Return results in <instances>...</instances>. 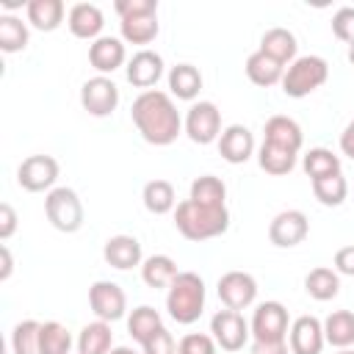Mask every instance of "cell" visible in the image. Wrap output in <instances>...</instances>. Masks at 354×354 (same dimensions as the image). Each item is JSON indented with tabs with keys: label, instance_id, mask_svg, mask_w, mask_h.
<instances>
[{
	"label": "cell",
	"instance_id": "60d3db41",
	"mask_svg": "<svg viewBox=\"0 0 354 354\" xmlns=\"http://www.w3.org/2000/svg\"><path fill=\"white\" fill-rule=\"evenodd\" d=\"M113 11L119 14V19L141 17V14H158V0H116Z\"/></svg>",
	"mask_w": 354,
	"mask_h": 354
},
{
	"label": "cell",
	"instance_id": "f1b7e54d",
	"mask_svg": "<svg viewBox=\"0 0 354 354\" xmlns=\"http://www.w3.org/2000/svg\"><path fill=\"white\" fill-rule=\"evenodd\" d=\"M122 30V41L127 44H149L155 41L160 25H158V14H141V17H127L119 22Z\"/></svg>",
	"mask_w": 354,
	"mask_h": 354
},
{
	"label": "cell",
	"instance_id": "d6a6232c",
	"mask_svg": "<svg viewBox=\"0 0 354 354\" xmlns=\"http://www.w3.org/2000/svg\"><path fill=\"white\" fill-rule=\"evenodd\" d=\"M301 169L313 183V180H321V177H329V174H340V158L326 147H313L310 152H304Z\"/></svg>",
	"mask_w": 354,
	"mask_h": 354
},
{
	"label": "cell",
	"instance_id": "3957f363",
	"mask_svg": "<svg viewBox=\"0 0 354 354\" xmlns=\"http://www.w3.org/2000/svg\"><path fill=\"white\" fill-rule=\"evenodd\" d=\"M166 310L171 321L177 324H194L199 321L205 310V282L194 271H180L174 282L166 288Z\"/></svg>",
	"mask_w": 354,
	"mask_h": 354
},
{
	"label": "cell",
	"instance_id": "ac0fdd59",
	"mask_svg": "<svg viewBox=\"0 0 354 354\" xmlns=\"http://www.w3.org/2000/svg\"><path fill=\"white\" fill-rule=\"evenodd\" d=\"M102 257L108 266H113L119 271H127V268H136L144 263L141 243L133 235H111L102 246Z\"/></svg>",
	"mask_w": 354,
	"mask_h": 354
},
{
	"label": "cell",
	"instance_id": "ffe728a7",
	"mask_svg": "<svg viewBox=\"0 0 354 354\" xmlns=\"http://www.w3.org/2000/svg\"><path fill=\"white\" fill-rule=\"evenodd\" d=\"M263 141H268V144H274V147H282V149H290V152L299 155L304 136H301V127H299L296 119L279 113V116H271V119L266 122V127H263Z\"/></svg>",
	"mask_w": 354,
	"mask_h": 354
},
{
	"label": "cell",
	"instance_id": "9c48e42d",
	"mask_svg": "<svg viewBox=\"0 0 354 354\" xmlns=\"http://www.w3.org/2000/svg\"><path fill=\"white\" fill-rule=\"evenodd\" d=\"M216 290H218V299L224 301L227 310H238L241 313V310L254 304V299H257V279L252 274H246V271H227V274L218 277Z\"/></svg>",
	"mask_w": 354,
	"mask_h": 354
},
{
	"label": "cell",
	"instance_id": "f546056e",
	"mask_svg": "<svg viewBox=\"0 0 354 354\" xmlns=\"http://www.w3.org/2000/svg\"><path fill=\"white\" fill-rule=\"evenodd\" d=\"M304 290H307L315 301H329V299H335L337 290H340V277H337L335 268L318 266V268H313V271L304 277Z\"/></svg>",
	"mask_w": 354,
	"mask_h": 354
},
{
	"label": "cell",
	"instance_id": "d6986e66",
	"mask_svg": "<svg viewBox=\"0 0 354 354\" xmlns=\"http://www.w3.org/2000/svg\"><path fill=\"white\" fill-rule=\"evenodd\" d=\"M66 25L72 30V36L77 39H100L102 33V25H105V17L100 11V6L94 3H75L66 14Z\"/></svg>",
	"mask_w": 354,
	"mask_h": 354
},
{
	"label": "cell",
	"instance_id": "7bdbcfd3",
	"mask_svg": "<svg viewBox=\"0 0 354 354\" xmlns=\"http://www.w3.org/2000/svg\"><path fill=\"white\" fill-rule=\"evenodd\" d=\"M14 232H17V210L8 202H3L0 205V241H8Z\"/></svg>",
	"mask_w": 354,
	"mask_h": 354
},
{
	"label": "cell",
	"instance_id": "c3c4849f",
	"mask_svg": "<svg viewBox=\"0 0 354 354\" xmlns=\"http://www.w3.org/2000/svg\"><path fill=\"white\" fill-rule=\"evenodd\" d=\"M108 354H138V351H133L130 346H116V348H111Z\"/></svg>",
	"mask_w": 354,
	"mask_h": 354
},
{
	"label": "cell",
	"instance_id": "4316f807",
	"mask_svg": "<svg viewBox=\"0 0 354 354\" xmlns=\"http://www.w3.org/2000/svg\"><path fill=\"white\" fill-rule=\"evenodd\" d=\"M202 88V72L194 64H177L169 69V91L177 100H194Z\"/></svg>",
	"mask_w": 354,
	"mask_h": 354
},
{
	"label": "cell",
	"instance_id": "bcb514c9",
	"mask_svg": "<svg viewBox=\"0 0 354 354\" xmlns=\"http://www.w3.org/2000/svg\"><path fill=\"white\" fill-rule=\"evenodd\" d=\"M340 152L354 160V119H351V122L343 127V133H340Z\"/></svg>",
	"mask_w": 354,
	"mask_h": 354
},
{
	"label": "cell",
	"instance_id": "4dcf8cb0",
	"mask_svg": "<svg viewBox=\"0 0 354 354\" xmlns=\"http://www.w3.org/2000/svg\"><path fill=\"white\" fill-rule=\"evenodd\" d=\"M257 163H260V169H263L266 174L282 177V174H290V171H293V166H296V152L263 141L260 149H257Z\"/></svg>",
	"mask_w": 354,
	"mask_h": 354
},
{
	"label": "cell",
	"instance_id": "7402d4cb",
	"mask_svg": "<svg viewBox=\"0 0 354 354\" xmlns=\"http://www.w3.org/2000/svg\"><path fill=\"white\" fill-rule=\"evenodd\" d=\"M64 3L61 0H30L25 6V17H28V25H33L36 30L41 33H50L55 30L61 22H64Z\"/></svg>",
	"mask_w": 354,
	"mask_h": 354
},
{
	"label": "cell",
	"instance_id": "2e32d148",
	"mask_svg": "<svg viewBox=\"0 0 354 354\" xmlns=\"http://www.w3.org/2000/svg\"><path fill=\"white\" fill-rule=\"evenodd\" d=\"M218 155L227 160V163H246L254 152V136L246 124H230L221 130L218 136Z\"/></svg>",
	"mask_w": 354,
	"mask_h": 354
},
{
	"label": "cell",
	"instance_id": "f6af8a7d",
	"mask_svg": "<svg viewBox=\"0 0 354 354\" xmlns=\"http://www.w3.org/2000/svg\"><path fill=\"white\" fill-rule=\"evenodd\" d=\"M288 340H252L249 354H288Z\"/></svg>",
	"mask_w": 354,
	"mask_h": 354
},
{
	"label": "cell",
	"instance_id": "f907efd6",
	"mask_svg": "<svg viewBox=\"0 0 354 354\" xmlns=\"http://www.w3.org/2000/svg\"><path fill=\"white\" fill-rule=\"evenodd\" d=\"M337 354H354V348H340Z\"/></svg>",
	"mask_w": 354,
	"mask_h": 354
},
{
	"label": "cell",
	"instance_id": "cb8c5ba5",
	"mask_svg": "<svg viewBox=\"0 0 354 354\" xmlns=\"http://www.w3.org/2000/svg\"><path fill=\"white\" fill-rule=\"evenodd\" d=\"M324 340L335 348L354 346V313L351 310H335L324 321Z\"/></svg>",
	"mask_w": 354,
	"mask_h": 354
},
{
	"label": "cell",
	"instance_id": "44dd1931",
	"mask_svg": "<svg viewBox=\"0 0 354 354\" xmlns=\"http://www.w3.org/2000/svg\"><path fill=\"white\" fill-rule=\"evenodd\" d=\"M296 36L288 30V28H268L260 39V53L271 55L274 61H279L282 66L285 64H293L296 61Z\"/></svg>",
	"mask_w": 354,
	"mask_h": 354
},
{
	"label": "cell",
	"instance_id": "5bb4252c",
	"mask_svg": "<svg viewBox=\"0 0 354 354\" xmlns=\"http://www.w3.org/2000/svg\"><path fill=\"white\" fill-rule=\"evenodd\" d=\"M324 343V324L315 315H299L288 329L290 354H321Z\"/></svg>",
	"mask_w": 354,
	"mask_h": 354
},
{
	"label": "cell",
	"instance_id": "681fc988",
	"mask_svg": "<svg viewBox=\"0 0 354 354\" xmlns=\"http://www.w3.org/2000/svg\"><path fill=\"white\" fill-rule=\"evenodd\" d=\"M348 61H351V66H354V41L348 44Z\"/></svg>",
	"mask_w": 354,
	"mask_h": 354
},
{
	"label": "cell",
	"instance_id": "484cf974",
	"mask_svg": "<svg viewBox=\"0 0 354 354\" xmlns=\"http://www.w3.org/2000/svg\"><path fill=\"white\" fill-rule=\"evenodd\" d=\"M191 202L196 205H205V207H227V185L221 177L216 174H202L191 183V194H188Z\"/></svg>",
	"mask_w": 354,
	"mask_h": 354
},
{
	"label": "cell",
	"instance_id": "f35d334b",
	"mask_svg": "<svg viewBox=\"0 0 354 354\" xmlns=\"http://www.w3.org/2000/svg\"><path fill=\"white\" fill-rule=\"evenodd\" d=\"M177 354H216V340H213V335L188 332V335L180 337Z\"/></svg>",
	"mask_w": 354,
	"mask_h": 354
},
{
	"label": "cell",
	"instance_id": "8992f818",
	"mask_svg": "<svg viewBox=\"0 0 354 354\" xmlns=\"http://www.w3.org/2000/svg\"><path fill=\"white\" fill-rule=\"evenodd\" d=\"M183 127L194 144H213L221 136V111L216 108V102L199 100L188 108Z\"/></svg>",
	"mask_w": 354,
	"mask_h": 354
},
{
	"label": "cell",
	"instance_id": "1f68e13d",
	"mask_svg": "<svg viewBox=\"0 0 354 354\" xmlns=\"http://www.w3.org/2000/svg\"><path fill=\"white\" fill-rule=\"evenodd\" d=\"M141 199H144V207L155 216H163V213L174 210V205H177V194L169 180H149L141 191Z\"/></svg>",
	"mask_w": 354,
	"mask_h": 354
},
{
	"label": "cell",
	"instance_id": "ba28073f",
	"mask_svg": "<svg viewBox=\"0 0 354 354\" xmlns=\"http://www.w3.org/2000/svg\"><path fill=\"white\" fill-rule=\"evenodd\" d=\"M58 180V160L53 155H30L19 163L17 169V183L19 188L39 194V191H53Z\"/></svg>",
	"mask_w": 354,
	"mask_h": 354
},
{
	"label": "cell",
	"instance_id": "9a60e30c",
	"mask_svg": "<svg viewBox=\"0 0 354 354\" xmlns=\"http://www.w3.org/2000/svg\"><path fill=\"white\" fill-rule=\"evenodd\" d=\"M124 75H127V83H133L136 88L149 91V88L163 77V58H160L155 50H138V53L127 61Z\"/></svg>",
	"mask_w": 354,
	"mask_h": 354
},
{
	"label": "cell",
	"instance_id": "6da1fadb",
	"mask_svg": "<svg viewBox=\"0 0 354 354\" xmlns=\"http://www.w3.org/2000/svg\"><path fill=\"white\" fill-rule=\"evenodd\" d=\"M130 116H133V124L141 133V138L147 144H155V147L174 144L180 130H183V119H180V111H177L174 100L166 91H158V88L141 91L133 100Z\"/></svg>",
	"mask_w": 354,
	"mask_h": 354
},
{
	"label": "cell",
	"instance_id": "b9f144b4",
	"mask_svg": "<svg viewBox=\"0 0 354 354\" xmlns=\"http://www.w3.org/2000/svg\"><path fill=\"white\" fill-rule=\"evenodd\" d=\"M141 348H144V354H177V343H174V337H171V332L166 326L152 332L149 340Z\"/></svg>",
	"mask_w": 354,
	"mask_h": 354
},
{
	"label": "cell",
	"instance_id": "30bf717a",
	"mask_svg": "<svg viewBox=\"0 0 354 354\" xmlns=\"http://www.w3.org/2000/svg\"><path fill=\"white\" fill-rule=\"evenodd\" d=\"M288 310L282 301H263L252 315V340H288Z\"/></svg>",
	"mask_w": 354,
	"mask_h": 354
},
{
	"label": "cell",
	"instance_id": "74e56055",
	"mask_svg": "<svg viewBox=\"0 0 354 354\" xmlns=\"http://www.w3.org/2000/svg\"><path fill=\"white\" fill-rule=\"evenodd\" d=\"M69 348H72L69 329L58 321H44L41 324V354H69Z\"/></svg>",
	"mask_w": 354,
	"mask_h": 354
},
{
	"label": "cell",
	"instance_id": "e575fe53",
	"mask_svg": "<svg viewBox=\"0 0 354 354\" xmlns=\"http://www.w3.org/2000/svg\"><path fill=\"white\" fill-rule=\"evenodd\" d=\"M28 47V25L22 17L3 14L0 17V50L3 53H19Z\"/></svg>",
	"mask_w": 354,
	"mask_h": 354
},
{
	"label": "cell",
	"instance_id": "8fae6325",
	"mask_svg": "<svg viewBox=\"0 0 354 354\" xmlns=\"http://www.w3.org/2000/svg\"><path fill=\"white\" fill-rule=\"evenodd\" d=\"M80 105L91 116H111L119 105V88L108 75L88 77L80 88Z\"/></svg>",
	"mask_w": 354,
	"mask_h": 354
},
{
	"label": "cell",
	"instance_id": "ee69618b",
	"mask_svg": "<svg viewBox=\"0 0 354 354\" xmlns=\"http://www.w3.org/2000/svg\"><path fill=\"white\" fill-rule=\"evenodd\" d=\"M335 271L346 274V277H354V243L351 246H340L335 252Z\"/></svg>",
	"mask_w": 354,
	"mask_h": 354
},
{
	"label": "cell",
	"instance_id": "d590c367",
	"mask_svg": "<svg viewBox=\"0 0 354 354\" xmlns=\"http://www.w3.org/2000/svg\"><path fill=\"white\" fill-rule=\"evenodd\" d=\"M313 194H315V199L321 205L337 207L348 196V183H346L343 171L340 174H329V177H321V180H313Z\"/></svg>",
	"mask_w": 354,
	"mask_h": 354
},
{
	"label": "cell",
	"instance_id": "836d02e7",
	"mask_svg": "<svg viewBox=\"0 0 354 354\" xmlns=\"http://www.w3.org/2000/svg\"><path fill=\"white\" fill-rule=\"evenodd\" d=\"M163 326V321H160V313L155 310V307H149V304H141V307H136L133 313H130V318H127V332H130V337L136 340V343H147L149 340V335L152 332H158Z\"/></svg>",
	"mask_w": 354,
	"mask_h": 354
},
{
	"label": "cell",
	"instance_id": "4fadbf2b",
	"mask_svg": "<svg viewBox=\"0 0 354 354\" xmlns=\"http://www.w3.org/2000/svg\"><path fill=\"white\" fill-rule=\"evenodd\" d=\"M307 232H310V221L301 210H282L268 224V241L279 249L299 246L307 238Z\"/></svg>",
	"mask_w": 354,
	"mask_h": 354
},
{
	"label": "cell",
	"instance_id": "8d00e7d4",
	"mask_svg": "<svg viewBox=\"0 0 354 354\" xmlns=\"http://www.w3.org/2000/svg\"><path fill=\"white\" fill-rule=\"evenodd\" d=\"M11 348L14 354H41V324L33 318L19 321L11 332Z\"/></svg>",
	"mask_w": 354,
	"mask_h": 354
},
{
	"label": "cell",
	"instance_id": "603a6c76",
	"mask_svg": "<svg viewBox=\"0 0 354 354\" xmlns=\"http://www.w3.org/2000/svg\"><path fill=\"white\" fill-rule=\"evenodd\" d=\"M113 348V332L108 321H91L77 335V354H108Z\"/></svg>",
	"mask_w": 354,
	"mask_h": 354
},
{
	"label": "cell",
	"instance_id": "83f0119b",
	"mask_svg": "<svg viewBox=\"0 0 354 354\" xmlns=\"http://www.w3.org/2000/svg\"><path fill=\"white\" fill-rule=\"evenodd\" d=\"M177 263L169 257V254H149L144 263H141V279L149 285V288H169L177 277Z\"/></svg>",
	"mask_w": 354,
	"mask_h": 354
},
{
	"label": "cell",
	"instance_id": "7dc6e473",
	"mask_svg": "<svg viewBox=\"0 0 354 354\" xmlns=\"http://www.w3.org/2000/svg\"><path fill=\"white\" fill-rule=\"evenodd\" d=\"M0 257H3V268H0V282H6V279L11 277V268H14V260H11V252H8V246H6V243L0 246Z\"/></svg>",
	"mask_w": 354,
	"mask_h": 354
},
{
	"label": "cell",
	"instance_id": "7a4b0ae2",
	"mask_svg": "<svg viewBox=\"0 0 354 354\" xmlns=\"http://www.w3.org/2000/svg\"><path fill=\"white\" fill-rule=\"evenodd\" d=\"M174 227L188 241H210L227 232L230 210L227 207H205L191 199H183L174 207Z\"/></svg>",
	"mask_w": 354,
	"mask_h": 354
},
{
	"label": "cell",
	"instance_id": "277c9868",
	"mask_svg": "<svg viewBox=\"0 0 354 354\" xmlns=\"http://www.w3.org/2000/svg\"><path fill=\"white\" fill-rule=\"evenodd\" d=\"M329 77V64L321 55H299L293 64H288L282 75V91L293 100H301L321 88Z\"/></svg>",
	"mask_w": 354,
	"mask_h": 354
},
{
	"label": "cell",
	"instance_id": "5b68a950",
	"mask_svg": "<svg viewBox=\"0 0 354 354\" xmlns=\"http://www.w3.org/2000/svg\"><path fill=\"white\" fill-rule=\"evenodd\" d=\"M44 216H47V221L58 232H77L83 227V218H86L80 196L72 188H66V185L47 191V196H44Z\"/></svg>",
	"mask_w": 354,
	"mask_h": 354
},
{
	"label": "cell",
	"instance_id": "e0dca14e",
	"mask_svg": "<svg viewBox=\"0 0 354 354\" xmlns=\"http://www.w3.org/2000/svg\"><path fill=\"white\" fill-rule=\"evenodd\" d=\"M124 61H127V50H124V41L116 39V36H100V39H94L91 47H88V64H91L100 75L116 72Z\"/></svg>",
	"mask_w": 354,
	"mask_h": 354
},
{
	"label": "cell",
	"instance_id": "7c38bea8",
	"mask_svg": "<svg viewBox=\"0 0 354 354\" xmlns=\"http://www.w3.org/2000/svg\"><path fill=\"white\" fill-rule=\"evenodd\" d=\"M88 307L100 321H119L127 310V296L116 282L100 279L88 288Z\"/></svg>",
	"mask_w": 354,
	"mask_h": 354
},
{
	"label": "cell",
	"instance_id": "ab89813d",
	"mask_svg": "<svg viewBox=\"0 0 354 354\" xmlns=\"http://www.w3.org/2000/svg\"><path fill=\"white\" fill-rule=\"evenodd\" d=\"M332 33L346 44L354 41V8L351 6H343L332 14Z\"/></svg>",
	"mask_w": 354,
	"mask_h": 354
},
{
	"label": "cell",
	"instance_id": "52a82bcc",
	"mask_svg": "<svg viewBox=\"0 0 354 354\" xmlns=\"http://www.w3.org/2000/svg\"><path fill=\"white\" fill-rule=\"evenodd\" d=\"M210 332L216 346H221L224 351H241L252 337V329L238 310H218L210 318Z\"/></svg>",
	"mask_w": 354,
	"mask_h": 354
},
{
	"label": "cell",
	"instance_id": "d4e9b609",
	"mask_svg": "<svg viewBox=\"0 0 354 354\" xmlns=\"http://www.w3.org/2000/svg\"><path fill=\"white\" fill-rule=\"evenodd\" d=\"M246 75H249V80L254 83V86H263V88H268V86H274V83H282V75H285V66L279 64V61H274L271 55H266V53H252L249 58H246Z\"/></svg>",
	"mask_w": 354,
	"mask_h": 354
}]
</instances>
